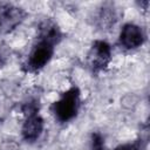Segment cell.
<instances>
[{"instance_id": "8992f818", "label": "cell", "mask_w": 150, "mask_h": 150, "mask_svg": "<svg viewBox=\"0 0 150 150\" xmlns=\"http://www.w3.org/2000/svg\"><path fill=\"white\" fill-rule=\"evenodd\" d=\"M145 40L146 35L144 29L134 22L124 23L118 34V45L125 50H134L142 47Z\"/></svg>"}, {"instance_id": "3957f363", "label": "cell", "mask_w": 150, "mask_h": 150, "mask_svg": "<svg viewBox=\"0 0 150 150\" xmlns=\"http://www.w3.org/2000/svg\"><path fill=\"white\" fill-rule=\"evenodd\" d=\"M22 111L25 115L21 127L22 139L27 143H34L41 137L45 129V121L40 115L39 104L35 100H32L23 104Z\"/></svg>"}, {"instance_id": "7a4b0ae2", "label": "cell", "mask_w": 150, "mask_h": 150, "mask_svg": "<svg viewBox=\"0 0 150 150\" xmlns=\"http://www.w3.org/2000/svg\"><path fill=\"white\" fill-rule=\"evenodd\" d=\"M81 108V91L79 87L71 86L64 90L56 101L53 102L50 110L59 123H68L73 121Z\"/></svg>"}, {"instance_id": "277c9868", "label": "cell", "mask_w": 150, "mask_h": 150, "mask_svg": "<svg viewBox=\"0 0 150 150\" xmlns=\"http://www.w3.org/2000/svg\"><path fill=\"white\" fill-rule=\"evenodd\" d=\"M112 59L111 46L104 40H95L87 55L88 67L93 74H100L104 71L110 64Z\"/></svg>"}, {"instance_id": "ba28073f", "label": "cell", "mask_w": 150, "mask_h": 150, "mask_svg": "<svg viewBox=\"0 0 150 150\" xmlns=\"http://www.w3.org/2000/svg\"><path fill=\"white\" fill-rule=\"evenodd\" d=\"M102 150H107V149L103 148ZM112 150H146V141L143 137H138V138L134 139L132 142L121 144Z\"/></svg>"}, {"instance_id": "52a82bcc", "label": "cell", "mask_w": 150, "mask_h": 150, "mask_svg": "<svg viewBox=\"0 0 150 150\" xmlns=\"http://www.w3.org/2000/svg\"><path fill=\"white\" fill-rule=\"evenodd\" d=\"M96 20H97V25L100 28H109L114 26L117 20L116 12L112 7L103 6L96 16Z\"/></svg>"}, {"instance_id": "5b68a950", "label": "cell", "mask_w": 150, "mask_h": 150, "mask_svg": "<svg viewBox=\"0 0 150 150\" xmlns=\"http://www.w3.org/2000/svg\"><path fill=\"white\" fill-rule=\"evenodd\" d=\"M23 8L13 4H0V33L8 34L16 29L26 18Z\"/></svg>"}, {"instance_id": "6da1fadb", "label": "cell", "mask_w": 150, "mask_h": 150, "mask_svg": "<svg viewBox=\"0 0 150 150\" xmlns=\"http://www.w3.org/2000/svg\"><path fill=\"white\" fill-rule=\"evenodd\" d=\"M61 39L62 32L57 25L50 20L43 21L39 28V36L23 63V70L30 74L42 70L53 59L55 46Z\"/></svg>"}]
</instances>
